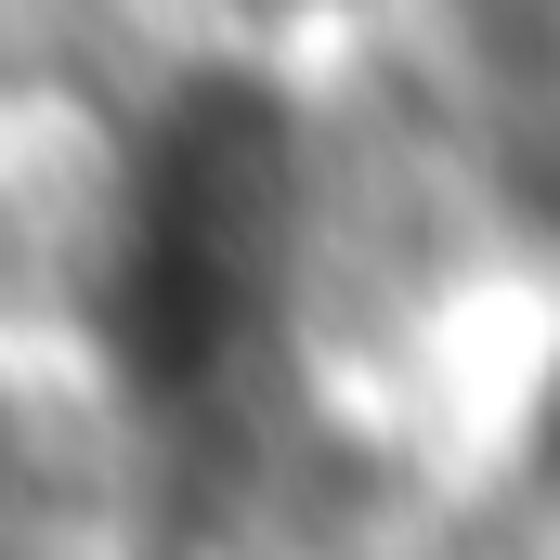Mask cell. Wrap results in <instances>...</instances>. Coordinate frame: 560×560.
<instances>
[{
  "instance_id": "6da1fadb",
  "label": "cell",
  "mask_w": 560,
  "mask_h": 560,
  "mask_svg": "<svg viewBox=\"0 0 560 560\" xmlns=\"http://www.w3.org/2000/svg\"><path fill=\"white\" fill-rule=\"evenodd\" d=\"M261 222H275V118L248 92H209L156 143L143 235H131V365L143 378H196L209 352H235L248 287H261Z\"/></svg>"
}]
</instances>
